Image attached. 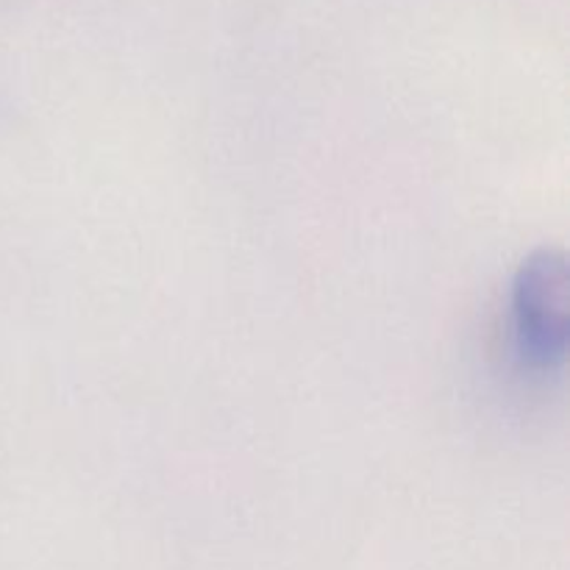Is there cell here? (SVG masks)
I'll list each match as a JSON object with an SVG mask.
<instances>
[{"label": "cell", "instance_id": "1", "mask_svg": "<svg viewBox=\"0 0 570 570\" xmlns=\"http://www.w3.org/2000/svg\"><path fill=\"white\" fill-rule=\"evenodd\" d=\"M568 262L560 250H538L512 284V321L521 360L534 371H554L568 354Z\"/></svg>", "mask_w": 570, "mask_h": 570}]
</instances>
